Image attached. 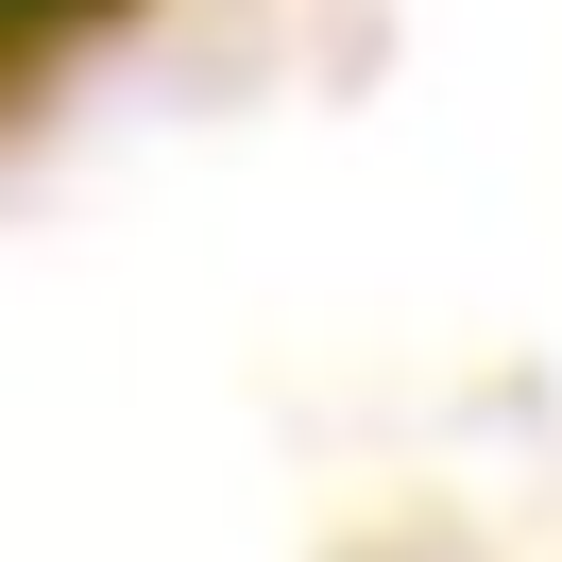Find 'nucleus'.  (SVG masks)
I'll return each mask as SVG.
<instances>
[{
  "label": "nucleus",
  "instance_id": "f257e3e1",
  "mask_svg": "<svg viewBox=\"0 0 562 562\" xmlns=\"http://www.w3.org/2000/svg\"><path fill=\"white\" fill-rule=\"evenodd\" d=\"M35 18H69V0H0V35H35Z\"/></svg>",
  "mask_w": 562,
  "mask_h": 562
}]
</instances>
